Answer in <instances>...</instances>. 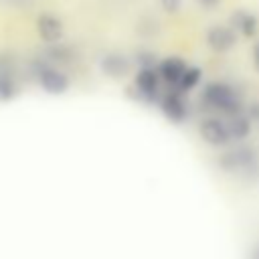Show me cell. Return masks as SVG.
Instances as JSON below:
<instances>
[{"label": "cell", "instance_id": "cell-8", "mask_svg": "<svg viewBox=\"0 0 259 259\" xmlns=\"http://www.w3.org/2000/svg\"><path fill=\"white\" fill-rule=\"evenodd\" d=\"M188 65L180 59V57H166L158 63V75L162 81H166L168 85H174L178 89V83L182 79V75L186 73Z\"/></svg>", "mask_w": 259, "mask_h": 259}, {"label": "cell", "instance_id": "cell-12", "mask_svg": "<svg viewBox=\"0 0 259 259\" xmlns=\"http://www.w3.org/2000/svg\"><path fill=\"white\" fill-rule=\"evenodd\" d=\"M227 127H229L231 140H245L251 134V121L243 113L231 115V121H227Z\"/></svg>", "mask_w": 259, "mask_h": 259}, {"label": "cell", "instance_id": "cell-6", "mask_svg": "<svg viewBox=\"0 0 259 259\" xmlns=\"http://www.w3.org/2000/svg\"><path fill=\"white\" fill-rule=\"evenodd\" d=\"M160 107L164 111V115L174 121V123H182L188 115V109H186V103H184V97L180 95V91H170L166 93L162 99H160Z\"/></svg>", "mask_w": 259, "mask_h": 259}, {"label": "cell", "instance_id": "cell-7", "mask_svg": "<svg viewBox=\"0 0 259 259\" xmlns=\"http://www.w3.org/2000/svg\"><path fill=\"white\" fill-rule=\"evenodd\" d=\"M36 30L45 42H57L63 38V22L57 14L51 12H42L36 18Z\"/></svg>", "mask_w": 259, "mask_h": 259}, {"label": "cell", "instance_id": "cell-16", "mask_svg": "<svg viewBox=\"0 0 259 259\" xmlns=\"http://www.w3.org/2000/svg\"><path fill=\"white\" fill-rule=\"evenodd\" d=\"M202 8H217L221 4V0H196Z\"/></svg>", "mask_w": 259, "mask_h": 259}, {"label": "cell", "instance_id": "cell-1", "mask_svg": "<svg viewBox=\"0 0 259 259\" xmlns=\"http://www.w3.org/2000/svg\"><path fill=\"white\" fill-rule=\"evenodd\" d=\"M202 101L208 107L219 109V111L229 113V115L241 113V97L237 95V91L231 85H227L223 81L206 83L202 89Z\"/></svg>", "mask_w": 259, "mask_h": 259}, {"label": "cell", "instance_id": "cell-4", "mask_svg": "<svg viewBox=\"0 0 259 259\" xmlns=\"http://www.w3.org/2000/svg\"><path fill=\"white\" fill-rule=\"evenodd\" d=\"M235 42H237V34L231 26L217 24L206 30V45L214 53H227L235 47Z\"/></svg>", "mask_w": 259, "mask_h": 259}, {"label": "cell", "instance_id": "cell-14", "mask_svg": "<svg viewBox=\"0 0 259 259\" xmlns=\"http://www.w3.org/2000/svg\"><path fill=\"white\" fill-rule=\"evenodd\" d=\"M16 93V81L8 71H0V101L12 99Z\"/></svg>", "mask_w": 259, "mask_h": 259}, {"label": "cell", "instance_id": "cell-15", "mask_svg": "<svg viewBox=\"0 0 259 259\" xmlns=\"http://www.w3.org/2000/svg\"><path fill=\"white\" fill-rule=\"evenodd\" d=\"M160 2L166 12H178V8H180V0H160Z\"/></svg>", "mask_w": 259, "mask_h": 259}, {"label": "cell", "instance_id": "cell-5", "mask_svg": "<svg viewBox=\"0 0 259 259\" xmlns=\"http://www.w3.org/2000/svg\"><path fill=\"white\" fill-rule=\"evenodd\" d=\"M38 83L47 93L53 95H61L69 89V77L57 67H42L38 73Z\"/></svg>", "mask_w": 259, "mask_h": 259}, {"label": "cell", "instance_id": "cell-17", "mask_svg": "<svg viewBox=\"0 0 259 259\" xmlns=\"http://www.w3.org/2000/svg\"><path fill=\"white\" fill-rule=\"evenodd\" d=\"M253 67L259 73V42H255V47H253Z\"/></svg>", "mask_w": 259, "mask_h": 259}, {"label": "cell", "instance_id": "cell-10", "mask_svg": "<svg viewBox=\"0 0 259 259\" xmlns=\"http://www.w3.org/2000/svg\"><path fill=\"white\" fill-rule=\"evenodd\" d=\"M101 71L111 77V79H119L123 75H127L130 71V61L119 55V53H107L103 59H101Z\"/></svg>", "mask_w": 259, "mask_h": 259}, {"label": "cell", "instance_id": "cell-13", "mask_svg": "<svg viewBox=\"0 0 259 259\" xmlns=\"http://www.w3.org/2000/svg\"><path fill=\"white\" fill-rule=\"evenodd\" d=\"M200 79H202V71L198 67H188L186 73L182 75L180 83H178V91H190V89H194L200 83Z\"/></svg>", "mask_w": 259, "mask_h": 259}, {"label": "cell", "instance_id": "cell-3", "mask_svg": "<svg viewBox=\"0 0 259 259\" xmlns=\"http://www.w3.org/2000/svg\"><path fill=\"white\" fill-rule=\"evenodd\" d=\"M200 136H202V140L206 144H210L214 148H221V146H225L231 140L227 121H223L219 117H206L200 123Z\"/></svg>", "mask_w": 259, "mask_h": 259}, {"label": "cell", "instance_id": "cell-9", "mask_svg": "<svg viewBox=\"0 0 259 259\" xmlns=\"http://www.w3.org/2000/svg\"><path fill=\"white\" fill-rule=\"evenodd\" d=\"M160 75L158 69H140L136 75V89L146 99H156L160 89Z\"/></svg>", "mask_w": 259, "mask_h": 259}, {"label": "cell", "instance_id": "cell-11", "mask_svg": "<svg viewBox=\"0 0 259 259\" xmlns=\"http://www.w3.org/2000/svg\"><path fill=\"white\" fill-rule=\"evenodd\" d=\"M231 28L241 32L247 38L255 36V32H257V18L251 12H247V10H239V12L233 14V26Z\"/></svg>", "mask_w": 259, "mask_h": 259}, {"label": "cell", "instance_id": "cell-2", "mask_svg": "<svg viewBox=\"0 0 259 259\" xmlns=\"http://www.w3.org/2000/svg\"><path fill=\"white\" fill-rule=\"evenodd\" d=\"M219 166L225 172H253L259 168V154L253 148L239 146L235 150L225 152L219 158Z\"/></svg>", "mask_w": 259, "mask_h": 259}]
</instances>
